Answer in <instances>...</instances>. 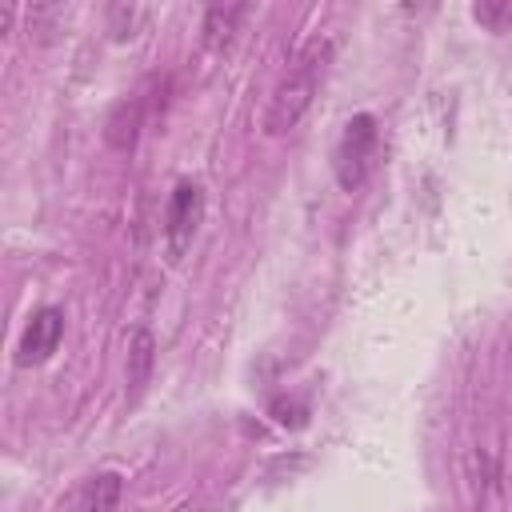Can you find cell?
Here are the masks:
<instances>
[{"label": "cell", "mask_w": 512, "mask_h": 512, "mask_svg": "<svg viewBox=\"0 0 512 512\" xmlns=\"http://www.w3.org/2000/svg\"><path fill=\"white\" fill-rule=\"evenodd\" d=\"M120 492H124V484H120V476H116V472H96V476L84 484L76 512H116Z\"/></svg>", "instance_id": "obj_8"}, {"label": "cell", "mask_w": 512, "mask_h": 512, "mask_svg": "<svg viewBox=\"0 0 512 512\" xmlns=\"http://www.w3.org/2000/svg\"><path fill=\"white\" fill-rule=\"evenodd\" d=\"M140 128H144V104H140L136 96H128V100H120V104L108 112V120H104V140H108L116 152H132Z\"/></svg>", "instance_id": "obj_5"}, {"label": "cell", "mask_w": 512, "mask_h": 512, "mask_svg": "<svg viewBox=\"0 0 512 512\" xmlns=\"http://www.w3.org/2000/svg\"><path fill=\"white\" fill-rule=\"evenodd\" d=\"M472 20L488 32H508L512 28V0H476Z\"/></svg>", "instance_id": "obj_9"}, {"label": "cell", "mask_w": 512, "mask_h": 512, "mask_svg": "<svg viewBox=\"0 0 512 512\" xmlns=\"http://www.w3.org/2000/svg\"><path fill=\"white\" fill-rule=\"evenodd\" d=\"M328 64H332V40L316 36L300 48V56L288 64V72L280 76V84L268 100V112H264V132L268 136H284L304 120V112L312 108V100L324 84Z\"/></svg>", "instance_id": "obj_1"}, {"label": "cell", "mask_w": 512, "mask_h": 512, "mask_svg": "<svg viewBox=\"0 0 512 512\" xmlns=\"http://www.w3.org/2000/svg\"><path fill=\"white\" fill-rule=\"evenodd\" d=\"M60 336H64V312H60V308L48 304V308L32 312V320H28V328H24L20 344H16V364H20V368L44 364V360L60 348Z\"/></svg>", "instance_id": "obj_4"}, {"label": "cell", "mask_w": 512, "mask_h": 512, "mask_svg": "<svg viewBox=\"0 0 512 512\" xmlns=\"http://www.w3.org/2000/svg\"><path fill=\"white\" fill-rule=\"evenodd\" d=\"M376 160H380V124H376L372 112H356V116L344 124V132H340V140H336V148H332L336 184H340L344 192H356V188L372 176Z\"/></svg>", "instance_id": "obj_2"}, {"label": "cell", "mask_w": 512, "mask_h": 512, "mask_svg": "<svg viewBox=\"0 0 512 512\" xmlns=\"http://www.w3.org/2000/svg\"><path fill=\"white\" fill-rule=\"evenodd\" d=\"M200 220H204V192H200V184L180 180L168 196V208H164V248H168L172 264L184 260V252L192 248Z\"/></svg>", "instance_id": "obj_3"}, {"label": "cell", "mask_w": 512, "mask_h": 512, "mask_svg": "<svg viewBox=\"0 0 512 512\" xmlns=\"http://www.w3.org/2000/svg\"><path fill=\"white\" fill-rule=\"evenodd\" d=\"M248 12H252L248 4H212V8L204 12V44H208L212 52H224V48L236 40L240 20H244Z\"/></svg>", "instance_id": "obj_7"}, {"label": "cell", "mask_w": 512, "mask_h": 512, "mask_svg": "<svg viewBox=\"0 0 512 512\" xmlns=\"http://www.w3.org/2000/svg\"><path fill=\"white\" fill-rule=\"evenodd\" d=\"M152 364H156V340L148 328H136L128 336V364H124V380H128V400H136L152 376Z\"/></svg>", "instance_id": "obj_6"}]
</instances>
